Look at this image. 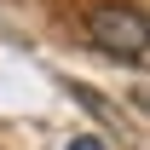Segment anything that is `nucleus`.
<instances>
[{"instance_id": "nucleus-2", "label": "nucleus", "mask_w": 150, "mask_h": 150, "mask_svg": "<svg viewBox=\"0 0 150 150\" xmlns=\"http://www.w3.org/2000/svg\"><path fill=\"white\" fill-rule=\"evenodd\" d=\"M69 150H110V144H104L98 133H81V139H69Z\"/></svg>"}, {"instance_id": "nucleus-1", "label": "nucleus", "mask_w": 150, "mask_h": 150, "mask_svg": "<svg viewBox=\"0 0 150 150\" xmlns=\"http://www.w3.org/2000/svg\"><path fill=\"white\" fill-rule=\"evenodd\" d=\"M87 40L98 52L121 58V64H144L150 52V23L139 6H93L87 12Z\"/></svg>"}]
</instances>
